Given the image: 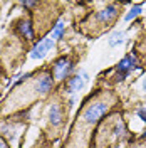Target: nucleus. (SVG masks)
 Returning <instances> with one entry per match:
<instances>
[{"instance_id": "obj_8", "label": "nucleus", "mask_w": 146, "mask_h": 148, "mask_svg": "<svg viewBox=\"0 0 146 148\" xmlns=\"http://www.w3.org/2000/svg\"><path fill=\"white\" fill-rule=\"evenodd\" d=\"M49 121L52 126H59L62 123V111L59 108V104H50L49 106Z\"/></svg>"}, {"instance_id": "obj_15", "label": "nucleus", "mask_w": 146, "mask_h": 148, "mask_svg": "<svg viewBox=\"0 0 146 148\" xmlns=\"http://www.w3.org/2000/svg\"><path fill=\"white\" fill-rule=\"evenodd\" d=\"M143 89L146 91V76H145V79H143Z\"/></svg>"}, {"instance_id": "obj_13", "label": "nucleus", "mask_w": 146, "mask_h": 148, "mask_svg": "<svg viewBox=\"0 0 146 148\" xmlns=\"http://www.w3.org/2000/svg\"><path fill=\"white\" fill-rule=\"evenodd\" d=\"M136 114L139 116V120H143L146 123V106H139L136 110Z\"/></svg>"}, {"instance_id": "obj_16", "label": "nucleus", "mask_w": 146, "mask_h": 148, "mask_svg": "<svg viewBox=\"0 0 146 148\" xmlns=\"http://www.w3.org/2000/svg\"><path fill=\"white\" fill-rule=\"evenodd\" d=\"M141 138H146V130L143 131V133H141Z\"/></svg>"}, {"instance_id": "obj_7", "label": "nucleus", "mask_w": 146, "mask_h": 148, "mask_svg": "<svg viewBox=\"0 0 146 148\" xmlns=\"http://www.w3.org/2000/svg\"><path fill=\"white\" fill-rule=\"evenodd\" d=\"M52 86H54V77L50 74H40L35 79V92L42 94V96L49 94Z\"/></svg>"}, {"instance_id": "obj_14", "label": "nucleus", "mask_w": 146, "mask_h": 148, "mask_svg": "<svg viewBox=\"0 0 146 148\" xmlns=\"http://www.w3.org/2000/svg\"><path fill=\"white\" fill-rule=\"evenodd\" d=\"M22 5H24V7H29V9H30V7H35V5H37V2H24Z\"/></svg>"}, {"instance_id": "obj_1", "label": "nucleus", "mask_w": 146, "mask_h": 148, "mask_svg": "<svg viewBox=\"0 0 146 148\" xmlns=\"http://www.w3.org/2000/svg\"><path fill=\"white\" fill-rule=\"evenodd\" d=\"M109 103L104 101V99H98V101L89 103L84 111L81 114V120H79V125L81 126H87V128H92L94 125H98V121L102 118L104 113H108L109 110Z\"/></svg>"}, {"instance_id": "obj_6", "label": "nucleus", "mask_w": 146, "mask_h": 148, "mask_svg": "<svg viewBox=\"0 0 146 148\" xmlns=\"http://www.w3.org/2000/svg\"><path fill=\"white\" fill-rule=\"evenodd\" d=\"M138 67H139V66H138L136 56H134V54H128V56H124L118 64H116V73L129 76V73H133V71L138 69Z\"/></svg>"}, {"instance_id": "obj_9", "label": "nucleus", "mask_w": 146, "mask_h": 148, "mask_svg": "<svg viewBox=\"0 0 146 148\" xmlns=\"http://www.w3.org/2000/svg\"><path fill=\"white\" fill-rule=\"evenodd\" d=\"M17 29L25 39H29V40L34 39V30H32V24H30V20H20V22L17 24Z\"/></svg>"}, {"instance_id": "obj_3", "label": "nucleus", "mask_w": 146, "mask_h": 148, "mask_svg": "<svg viewBox=\"0 0 146 148\" xmlns=\"http://www.w3.org/2000/svg\"><path fill=\"white\" fill-rule=\"evenodd\" d=\"M87 79H89L87 73L79 71L77 74H74L72 77H69V79H67V83H65V92L74 94V92L82 91V89H84V86H86V83H87Z\"/></svg>"}, {"instance_id": "obj_2", "label": "nucleus", "mask_w": 146, "mask_h": 148, "mask_svg": "<svg viewBox=\"0 0 146 148\" xmlns=\"http://www.w3.org/2000/svg\"><path fill=\"white\" fill-rule=\"evenodd\" d=\"M72 69H74L72 61L69 57L62 56V57H59L52 64V77L55 81H64V79L69 77V74L72 73Z\"/></svg>"}, {"instance_id": "obj_10", "label": "nucleus", "mask_w": 146, "mask_h": 148, "mask_svg": "<svg viewBox=\"0 0 146 148\" xmlns=\"http://www.w3.org/2000/svg\"><path fill=\"white\" fill-rule=\"evenodd\" d=\"M124 42V34L121 32V30H116V32H113L109 37V40H108V44H109V47H116L119 46V44H123Z\"/></svg>"}, {"instance_id": "obj_4", "label": "nucleus", "mask_w": 146, "mask_h": 148, "mask_svg": "<svg viewBox=\"0 0 146 148\" xmlns=\"http://www.w3.org/2000/svg\"><path fill=\"white\" fill-rule=\"evenodd\" d=\"M52 47H54V39H52V37H44V39H40L35 46L32 47L30 57H32V59H42V57H46L47 52H49Z\"/></svg>"}, {"instance_id": "obj_5", "label": "nucleus", "mask_w": 146, "mask_h": 148, "mask_svg": "<svg viewBox=\"0 0 146 148\" xmlns=\"http://www.w3.org/2000/svg\"><path fill=\"white\" fill-rule=\"evenodd\" d=\"M118 5L116 3H109V5H106L102 10H98L96 14H94V18L99 22V24H102V25H106V24H109V22H113L114 20V17L118 15Z\"/></svg>"}, {"instance_id": "obj_11", "label": "nucleus", "mask_w": 146, "mask_h": 148, "mask_svg": "<svg viewBox=\"0 0 146 148\" xmlns=\"http://www.w3.org/2000/svg\"><path fill=\"white\" fill-rule=\"evenodd\" d=\"M64 29H65L64 22H57V24L54 25V29H52V34H50V37H52V39H55V40H61V39L64 37Z\"/></svg>"}, {"instance_id": "obj_12", "label": "nucleus", "mask_w": 146, "mask_h": 148, "mask_svg": "<svg viewBox=\"0 0 146 148\" xmlns=\"http://www.w3.org/2000/svg\"><path fill=\"white\" fill-rule=\"evenodd\" d=\"M141 9H143V5H141V3H136V5H134L133 9L129 10L128 14H126V17H124V20H126V22H129V20H133L134 17H138V15L141 14Z\"/></svg>"}]
</instances>
